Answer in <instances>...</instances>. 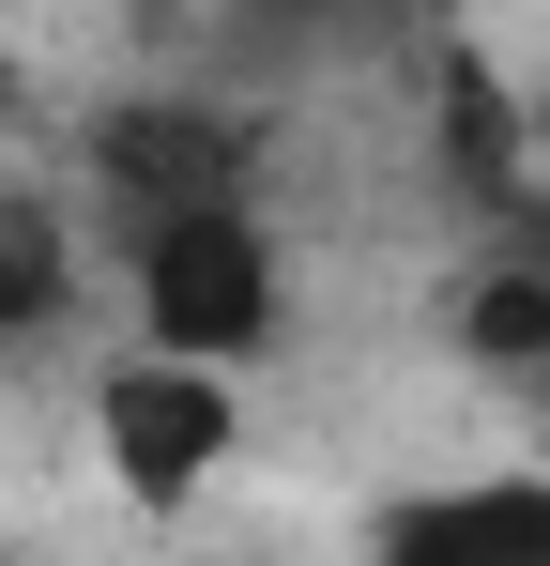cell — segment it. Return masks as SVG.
Segmentation results:
<instances>
[{
	"instance_id": "1",
	"label": "cell",
	"mask_w": 550,
	"mask_h": 566,
	"mask_svg": "<svg viewBox=\"0 0 550 566\" xmlns=\"http://www.w3.org/2000/svg\"><path fill=\"white\" fill-rule=\"evenodd\" d=\"M275 230L245 199H169V214H138V322H154V353H199V368H245L275 337Z\"/></svg>"
},
{
	"instance_id": "2",
	"label": "cell",
	"mask_w": 550,
	"mask_h": 566,
	"mask_svg": "<svg viewBox=\"0 0 550 566\" xmlns=\"http://www.w3.org/2000/svg\"><path fill=\"white\" fill-rule=\"evenodd\" d=\"M107 460L138 505H183L199 474L230 460V368H199V353H138V368H107Z\"/></svg>"
},
{
	"instance_id": "3",
	"label": "cell",
	"mask_w": 550,
	"mask_h": 566,
	"mask_svg": "<svg viewBox=\"0 0 550 566\" xmlns=\"http://www.w3.org/2000/svg\"><path fill=\"white\" fill-rule=\"evenodd\" d=\"M92 169L123 214H169V199H245L261 169V138H245V107H183V93H138L92 123Z\"/></svg>"
},
{
	"instance_id": "4",
	"label": "cell",
	"mask_w": 550,
	"mask_h": 566,
	"mask_svg": "<svg viewBox=\"0 0 550 566\" xmlns=\"http://www.w3.org/2000/svg\"><path fill=\"white\" fill-rule=\"evenodd\" d=\"M382 552H550V490H444V505H382Z\"/></svg>"
},
{
	"instance_id": "5",
	"label": "cell",
	"mask_w": 550,
	"mask_h": 566,
	"mask_svg": "<svg viewBox=\"0 0 550 566\" xmlns=\"http://www.w3.org/2000/svg\"><path fill=\"white\" fill-rule=\"evenodd\" d=\"M62 291H77V261H62V199H0V337L62 322Z\"/></svg>"
},
{
	"instance_id": "6",
	"label": "cell",
	"mask_w": 550,
	"mask_h": 566,
	"mask_svg": "<svg viewBox=\"0 0 550 566\" xmlns=\"http://www.w3.org/2000/svg\"><path fill=\"white\" fill-rule=\"evenodd\" d=\"M275 31H382V15H398V0H261Z\"/></svg>"
},
{
	"instance_id": "7",
	"label": "cell",
	"mask_w": 550,
	"mask_h": 566,
	"mask_svg": "<svg viewBox=\"0 0 550 566\" xmlns=\"http://www.w3.org/2000/svg\"><path fill=\"white\" fill-rule=\"evenodd\" d=\"M536 138H550V107H536Z\"/></svg>"
}]
</instances>
